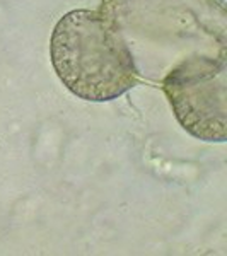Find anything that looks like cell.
Segmentation results:
<instances>
[{
	"label": "cell",
	"mask_w": 227,
	"mask_h": 256,
	"mask_svg": "<svg viewBox=\"0 0 227 256\" xmlns=\"http://www.w3.org/2000/svg\"><path fill=\"white\" fill-rule=\"evenodd\" d=\"M50 58L62 84L84 101H113L140 80L122 31L99 10L62 16L50 38Z\"/></svg>",
	"instance_id": "cell-1"
},
{
	"label": "cell",
	"mask_w": 227,
	"mask_h": 256,
	"mask_svg": "<svg viewBox=\"0 0 227 256\" xmlns=\"http://www.w3.org/2000/svg\"><path fill=\"white\" fill-rule=\"evenodd\" d=\"M160 88L190 135L204 142H226V53H190L160 77Z\"/></svg>",
	"instance_id": "cell-2"
}]
</instances>
